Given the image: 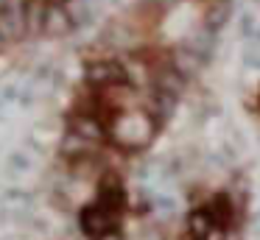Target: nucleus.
Returning <instances> with one entry per match:
<instances>
[{"mask_svg": "<svg viewBox=\"0 0 260 240\" xmlns=\"http://www.w3.org/2000/svg\"><path fill=\"white\" fill-rule=\"evenodd\" d=\"M70 17L64 9H59V6H48L45 9V17H42V28L40 33H48V37H62V33L70 31Z\"/></svg>", "mask_w": 260, "mask_h": 240, "instance_id": "nucleus-4", "label": "nucleus"}, {"mask_svg": "<svg viewBox=\"0 0 260 240\" xmlns=\"http://www.w3.org/2000/svg\"><path fill=\"white\" fill-rule=\"evenodd\" d=\"M3 6H6V0H0V9H3Z\"/></svg>", "mask_w": 260, "mask_h": 240, "instance_id": "nucleus-7", "label": "nucleus"}, {"mask_svg": "<svg viewBox=\"0 0 260 240\" xmlns=\"http://www.w3.org/2000/svg\"><path fill=\"white\" fill-rule=\"evenodd\" d=\"M51 3H53V6H56V3H62V0H51Z\"/></svg>", "mask_w": 260, "mask_h": 240, "instance_id": "nucleus-8", "label": "nucleus"}, {"mask_svg": "<svg viewBox=\"0 0 260 240\" xmlns=\"http://www.w3.org/2000/svg\"><path fill=\"white\" fill-rule=\"evenodd\" d=\"M154 137V123L143 112H123L112 120V140L120 148H143Z\"/></svg>", "mask_w": 260, "mask_h": 240, "instance_id": "nucleus-1", "label": "nucleus"}, {"mask_svg": "<svg viewBox=\"0 0 260 240\" xmlns=\"http://www.w3.org/2000/svg\"><path fill=\"white\" fill-rule=\"evenodd\" d=\"M70 134H73L76 140H84V143H98V140L104 137V128L92 115H79L70 123Z\"/></svg>", "mask_w": 260, "mask_h": 240, "instance_id": "nucleus-5", "label": "nucleus"}, {"mask_svg": "<svg viewBox=\"0 0 260 240\" xmlns=\"http://www.w3.org/2000/svg\"><path fill=\"white\" fill-rule=\"evenodd\" d=\"M12 39H17V37H14V31H12V25H9V20L3 17V11H0V50L6 48Z\"/></svg>", "mask_w": 260, "mask_h": 240, "instance_id": "nucleus-6", "label": "nucleus"}, {"mask_svg": "<svg viewBox=\"0 0 260 240\" xmlns=\"http://www.w3.org/2000/svg\"><path fill=\"white\" fill-rule=\"evenodd\" d=\"M84 76H87V81L95 84V87H120V84H126V70L112 59L90 61Z\"/></svg>", "mask_w": 260, "mask_h": 240, "instance_id": "nucleus-2", "label": "nucleus"}, {"mask_svg": "<svg viewBox=\"0 0 260 240\" xmlns=\"http://www.w3.org/2000/svg\"><path fill=\"white\" fill-rule=\"evenodd\" d=\"M187 229H190L193 240H213V237H221V226L213 221L207 210H196L187 221Z\"/></svg>", "mask_w": 260, "mask_h": 240, "instance_id": "nucleus-3", "label": "nucleus"}]
</instances>
